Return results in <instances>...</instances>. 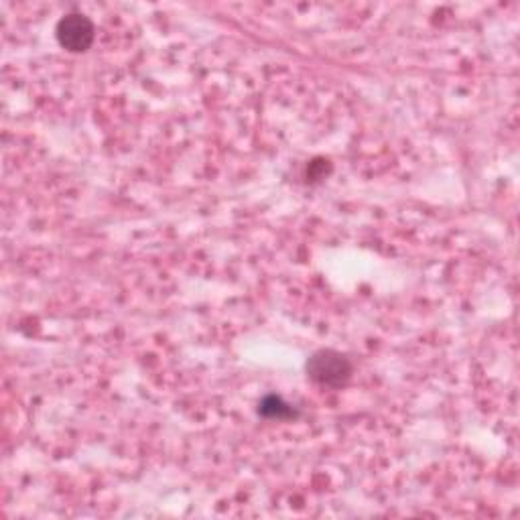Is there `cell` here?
I'll use <instances>...</instances> for the list:
<instances>
[{"instance_id": "1", "label": "cell", "mask_w": 520, "mask_h": 520, "mask_svg": "<svg viewBox=\"0 0 520 520\" xmlns=\"http://www.w3.org/2000/svg\"><path fill=\"white\" fill-rule=\"evenodd\" d=\"M352 370V362L336 350H319L307 362L309 378L315 384L328 388L344 386L350 380Z\"/></svg>"}, {"instance_id": "2", "label": "cell", "mask_w": 520, "mask_h": 520, "mask_svg": "<svg viewBox=\"0 0 520 520\" xmlns=\"http://www.w3.org/2000/svg\"><path fill=\"white\" fill-rule=\"evenodd\" d=\"M55 35L63 49H68L72 53H84L92 47L96 29H94V23L86 15L70 13L63 19H59V23L55 27Z\"/></svg>"}, {"instance_id": "3", "label": "cell", "mask_w": 520, "mask_h": 520, "mask_svg": "<svg viewBox=\"0 0 520 520\" xmlns=\"http://www.w3.org/2000/svg\"><path fill=\"white\" fill-rule=\"evenodd\" d=\"M258 415H263L265 419H279V421L297 417L295 409L291 405H287L281 397H275V395L263 399V403L258 405Z\"/></svg>"}]
</instances>
